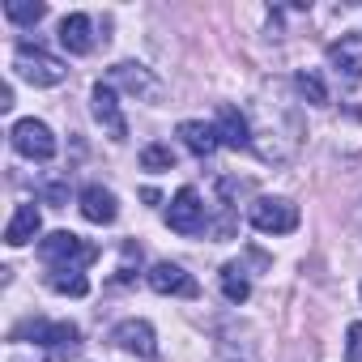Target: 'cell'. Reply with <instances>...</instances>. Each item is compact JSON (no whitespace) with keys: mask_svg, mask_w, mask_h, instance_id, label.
I'll return each instance as SVG.
<instances>
[{"mask_svg":"<svg viewBox=\"0 0 362 362\" xmlns=\"http://www.w3.org/2000/svg\"><path fill=\"white\" fill-rule=\"evenodd\" d=\"M166 226L179 235H201L205 230V205L197 197V188H179L175 201L166 205Z\"/></svg>","mask_w":362,"mask_h":362,"instance_id":"8992f818","label":"cell"},{"mask_svg":"<svg viewBox=\"0 0 362 362\" xmlns=\"http://www.w3.org/2000/svg\"><path fill=\"white\" fill-rule=\"evenodd\" d=\"M111 341H115L124 354H132V358H153V349H158L153 328H149L145 320H124V324H115Z\"/></svg>","mask_w":362,"mask_h":362,"instance_id":"9c48e42d","label":"cell"},{"mask_svg":"<svg viewBox=\"0 0 362 362\" xmlns=\"http://www.w3.org/2000/svg\"><path fill=\"white\" fill-rule=\"evenodd\" d=\"M132 269H141V247H136V243H124V256H119V281H132V277H136Z\"/></svg>","mask_w":362,"mask_h":362,"instance_id":"7402d4cb","label":"cell"},{"mask_svg":"<svg viewBox=\"0 0 362 362\" xmlns=\"http://www.w3.org/2000/svg\"><path fill=\"white\" fill-rule=\"evenodd\" d=\"M145 281H149V290L153 294H179V298H197V281L179 269V264H170V260H162V264H153L149 273H145Z\"/></svg>","mask_w":362,"mask_h":362,"instance_id":"ba28073f","label":"cell"},{"mask_svg":"<svg viewBox=\"0 0 362 362\" xmlns=\"http://www.w3.org/2000/svg\"><path fill=\"white\" fill-rule=\"evenodd\" d=\"M47 13V5H39V0H9L5 5V18L18 22V26H39Z\"/></svg>","mask_w":362,"mask_h":362,"instance_id":"e0dca14e","label":"cell"},{"mask_svg":"<svg viewBox=\"0 0 362 362\" xmlns=\"http://www.w3.org/2000/svg\"><path fill=\"white\" fill-rule=\"evenodd\" d=\"M179 141H184L197 158H209V153L222 145L218 124H205V119H184V124H179Z\"/></svg>","mask_w":362,"mask_h":362,"instance_id":"4fadbf2b","label":"cell"},{"mask_svg":"<svg viewBox=\"0 0 362 362\" xmlns=\"http://www.w3.org/2000/svg\"><path fill=\"white\" fill-rule=\"evenodd\" d=\"M13 69H18V77L30 81V86H60V81L69 77L64 60H56V56H47L43 47H30V43H18Z\"/></svg>","mask_w":362,"mask_h":362,"instance_id":"7a4b0ae2","label":"cell"},{"mask_svg":"<svg viewBox=\"0 0 362 362\" xmlns=\"http://www.w3.org/2000/svg\"><path fill=\"white\" fill-rule=\"evenodd\" d=\"M77 205H81V218H86V222H94V226H111V222H115V214H119L115 197H111L103 184H90V188H81Z\"/></svg>","mask_w":362,"mask_h":362,"instance_id":"30bf717a","label":"cell"},{"mask_svg":"<svg viewBox=\"0 0 362 362\" xmlns=\"http://www.w3.org/2000/svg\"><path fill=\"white\" fill-rule=\"evenodd\" d=\"M39 256H43V264H47L52 273H81L86 264L98 260V247L86 243V239L73 235V230H56V235H47V239L39 243Z\"/></svg>","mask_w":362,"mask_h":362,"instance_id":"6da1fadb","label":"cell"},{"mask_svg":"<svg viewBox=\"0 0 362 362\" xmlns=\"http://www.w3.org/2000/svg\"><path fill=\"white\" fill-rule=\"evenodd\" d=\"M222 294H226L230 303H247L252 281L243 277V269H239V264H222Z\"/></svg>","mask_w":362,"mask_h":362,"instance_id":"ac0fdd59","label":"cell"},{"mask_svg":"<svg viewBox=\"0 0 362 362\" xmlns=\"http://www.w3.org/2000/svg\"><path fill=\"white\" fill-rule=\"evenodd\" d=\"M47 286L56 294H73V298H86L90 294V281L81 273H47Z\"/></svg>","mask_w":362,"mask_h":362,"instance_id":"d6986e66","label":"cell"},{"mask_svg":"<svg viewBox=\"0 0 362 362\" xmlns=\"http://www.w3.org/2000/svg\"><path fill=\"white\" fill-rule=\"evenodd\" d=\"M328 60H332V69H337V77H345L349 86L362 77V35H354V39H341V43H332L328 47Z\"/></svg>","mask_w":362,"mask_h":362,"instance_id":"8fae6325","label":"cell"},{"mask_svg":"<svg viewBox=\"0 0 362 362\" xmlns=\"http://www.w3.org/2000/svg\"><path fill=\"white\" fill-rule=\"evenodd\" d=\"M111 73H115V81H124L132 94H145V98H158V94H162L158 77H153L145 64H132V60H124V64H115Z\"/></svg>","mask_w":362,"mask_h":362,"instance_id":"9a60e30c","label":"cell"},{"mask_svg":"<svg viewBox=\"0 0 362 362\" xmlns=\"http://www.w3.org/2000/svg\"><path fill=\"white\" fill-rule=\"evenodd\" d=\"M9 107H13V86L0 90V111H9Z\"/></svg>","mask_w":362,"mask_h":362,"instance_id":"cb8c5ba5","label":"cell"},{"mask_svg":"<svg viewBox=\"0 0 362 362\" xmlns=\"http://www.w3.org/2000/svg\"><path fill=\"white\" fill-rule=\"evenodd\" d=\"M90 107H94V119L107 128V136L111 141H124L128 136V119H124V111H119V98H115V90L111 86H94V94H90Z\"/></svg>","mask_w":362,"mask_h":362,"instance_id":"52a82bcc","label":"cell"},{"mask_svg":"<svg viewBox=\"0 0 362 362\" xmlns=\"http://www.w3.org/2000/svg\"><path fill=\"white\" fill-rule=\"evenodd\" d=\"M141 166L145 170H175V149L170 145H145L141 149Z\"/></svg>","mask_w":362,"mask_h":362,"instance_id":"ffe728a7","label":"cell"},{"mask_svg":"<svg viewBox=\"0 0 362 362\" xmlns=\"http://www.w3.org/2000/svg\"><path fill=\"white\" fill-rule=\"evenodd\" d=\"M13 337H18V341H22V337H35V345H47L56 358H69V354H77V349H81V328H77V324H69V320H56V324L35 320V324H22Z\"/></svg>","mask_w":362,"mask_h":362,"instance_id":"3957f363","label":"cell"},{"mask_svg":"<svg viewBox=\"0 0 362 362\" xmlns=\"http://www.w3.org/2000/svg\"><path fill=\"white\" fill-rule=\"evenodd\" d=\"M90 30H94V26H90L86 13H69V18L60 22V47L73 52V56H86V52L94 47V35H90Z\"/></svg>","mask_w":362,"mask_h":362,"instance_id":"5bb4252c","label":"cell"},{"mask_svg":"<svg viewBox=\"0 0 362 362\" xmlns=\"http://www.w3.org/2000/svg\"><path fill=\"white\" fill-rule=\"evenodd\" d=\"M218 136H222V145H230V149H247V145H252L247 119H243L235 107H222V111H218Z\"/></svg>","mask_w":362,"mask_h":362,"instance_id":"2e32d148","label":"cell"},{"mask_svg":"<svg viewBox=\"0 0 362 362\" xmlns=\"http://www.w3.org/2000/svg\"><path fill=\"white\" fill-rule=\"evenodd\" d=\"M345 362H362V320L349 324V332H345Z\"/></svg>","mask_w":362,"mask_h":362,"instance_id":"603a6c76","label":"cell"},{"mask_svg":"<svg viewBox=\"0 0 362 362\" xmlns=\"http://www.w3.org/2000/svg\"><path fill=\"white\" fill-rule=\"evenodd\" d=\"M9 141H13V149H18L22 158H35V162L56 158V136H52V128H47L43 119H18V124L9 128Z\"/></svg>","mask_w":362,"mask_h":362,"instance_id":"5b68a950","label":"cell"},{"mask_svg":"<svg viewBox=\"0 0 362 362\" xmlns=\"http://www.w3.org/2000/svg\"><path fill=\"white\" fill-rule=\"evenodd\" d=\"M39 230H43V214H39V205H18V214H13L9 226H5V243H9V247H26Z\"/></svg>","mask_w":362,"mask_h":362,"instance_id":"7c38bea8","label":"cell"},{"mask_svg":"<svg viewBox=\"0 0 362 362\" xmlns=\"http://www.w3.org/2000/svg\"><path fill=\"white\" fill-rule=\"evenodd\" d=\"M294 86H298V94H303V98H311L315 107H320V103H328V90H324L320 73H311V69H307V73H298V77H294Z\"/></svg>","mask_w":362,"mask_h":362,"instance_id":"44dd1931","label":"cell"},{"mask_svg":"<svg viewBox=\"0 0 362 362\" xmlns=\"http://www.w3.org/2000/svg\"><path fill=\"white\" fill-rule=\"evenodd\" d=\"M247 222L260 235H290V230H298V209L290 201H281V197H260L247 209Z\"/></svg>","mask_w":362,"mask_h":362,"instance_id":"277c9868","label":"cell"}]
</instances>
